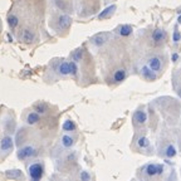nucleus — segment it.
<instances>
[{
	"instance_id": "1",
	"label": "nucleus",
	"mask_w": 181,
	"mask_h": 181,
	"mask_svg": "<svg viewBox=\"0 0 181 181\" xmlns=\"http://www.w3.org/2000/svg\"><path fill=\"white\" fill-rule=\"evenodd\" d=\"M28 174H29V177L32 179V180L39 181L43 177V175H44V166H43V164H40V162L32 164V165L29 166V169H28Z\"/></svg>"
},
{
	"instance_id": "2",
	"label": "nucleus",
	"mask_w": 181,
	"mask_h": 181,
	"mask_svg": "<svg viewBox=\"0 0 181 181\" xmlns=\"http://www.w3.org/2000/svg\"><path fill=\"white\" fill-rule=\"evenodd\" d=\"M37 154H38V152H37V150H35L33 146H25V147H21V148H19V151L16 152L19 160H28V159L35 157Z\"/></svg>"
},
{
	"instance_id": "3",
	"label": "nucleus",
	"mask_w": 181,
	"mask_h": 181,
	"mask_svg": "<svg viewBox=\"0 0 181 181\" xmlns=\"http://www.w3.org/2000/svg\"><path fill=\"white\" fill-rule=\"evenodd\" d=\"M19 38H20V40H21L23 43H25V44H32V43L34 42V39H35V35H34V33L30 32V30L24 29L23 32L19 34Z\"/></svg>"
},
{
	"instance_id": "4",
	"label": "nucleus",
	"mask_w": 181,
	"mask_h": 181,
	"mask_svg": "<svg viewBox=\"0 0 181 181\" xmlns=\"http://www.w3.org/2000/svg\"><path fill=\"white\" fill-rule=\"evenodd\" d=\"M14 147V142H13V138L10 136H4L2 138V141H0V150L2 151H10L13 150Z\"/></svg>"
},
{
	"instance_id": "5",
	"label": "nucleus",
	"mask_w": 181,
	"mask_h": 181,
	"mask_svg": "<svg viewBox=\"0 0 181 181\" xmlns=\"http://www.w3.org/2000/svg\"><path fill=\"white\" fill-rule=\"evenodd\" d=\"M166 32L164 29H155L152 34H151V38H152V40L155 43H160V42H164L166 39Z\"/></svg>"
},
{
	"instance_id": "6",
	"label": "nucleus",
	"mask_w": 181,
	"mask_h": 181,
	"mask_svg": "<svg viewBox=\"0 0 181 181\" xmlns=\"http://www.w3.org/2000/svg\"><path fill=\"white\" fill-rule=\"evenodd\" d=\"M108 37H109L108 33H100V34H96V35L92 38V43H93L95 45H97V47H101V45H103V44L107 42Z\"/></svg>"
},
{
	"instance_id": "7",
	"label": "nucleus",
	"mask_w": 181,
	"mask_h": 181,
	"mask_svg": "<svg viewBox=\"0 0 181 181\" xmlns=\"http://www.w3.org/2000/svg\"><path fill=\"white\" fill-rule=\"evenodd\" d=\"M71 24H72V19H71V16H68V15H60V16L58 18V26H59L60 29H63V30L69 29Z\"/></svg>"
},
{
	"instance_id": "8",
	"label": "nucleus",
	"mask_w": 181,
	"mask_h": 181,
	"mask_svg": "<svg viewBox=\"0 0 181 181\" xmlns=\"http://www.w3.org/2000/svg\"><path fill=\"white\" fill-rule=\"evenodd\" d=\"M141 73H142L143 78H145V79H147V81H155V79H156V72H154V71L151 69L148 66L142 67Z\"/></svg>"
},
{
	"instance_id": "9",
	"label": "nucleus",
	"mask_w": 181,
	"mask_h": 181,
	"mask_svg": "<svg viewBox=\"0 0 181 181\" xmlns=\"http://www.w3.org/2000/svg\"><path fill=\"white\" fill-rule=\"evenodd\" d=\"M133 121L137 125H143L147 121V113L145 111H142V109L136 111L135 114H133Z\"/></svg>"
},
{
	"instance_id": "10",
	"label": "nucleus",
	"mask_w": 181,
	"mask_h": 181,
	"mask_svg": "<svg viewBox=\"0 0 181 181\" xmlns=\"http://www.w3.org/2000/svg\"><path fill=\"white\" fill-rule=\"evenodd\" d=\"M148 67L154 72H160L161 71V60L159 57H152L148 60Z\"/></svg>"
},
{
	"instance_id": "11",
	"label": "nucleus",
	"mask_w": 181,
	"mask_h": 181,
	"mask_svg": "<svg viewBox=\"0 0 181 181\" xmlns=\"http://www.w3.org/2000/svg\"><path fill=\"white\" fill-rule=\"evenodd\" d=\"M117 33L121 35V37H128L132 34V26L128 25V24H123L117 28Z\"/></svg>"
},
{
	"instance_id": "12",
	"label": "nucleus",
	"mask_w": 181,
	"mask_h": 181,
	"mask_svg": "<svg viewBox=\"0 0 181 181\" xmlns=\"http://www.w3.org/2000/svg\"><path fill=\"white\" fill-rule=\"evenodd\" d=\"M117 9V7L116 5H111V7H107L104 10H102L100 14H98V19L100 20H103V19H107V18H109L113 13H114V10Z\"/></svg>"
},
{
	"instance_id": "13",
	"label": "nucleus",
	"mask_w": 181,
	"mask_h": 181,
	"mask_svg": "<svg viewBox=\"0 0 181 181\" xmlns=\"http://www.w3.org/2000/svg\"><path fill=\"white\" fill-rule=\"evenodd\" d=\"M127 77V72L125 69H117L113 74V81L116 83H121V82H123Z\"/></svg>"
},
{
	"instance_id": "14",
	"label": "nucleus",
	"mask_w": 181,
	"mask_h": 181,
	"mask_svg": "<svg viewBox=\"0 0 181 181\" xmlns=\"http://www.w3.org/2000/svg\"><path fill=\"white\" fill-rule=\"evenodd\" d=\"M39 121H40V113H38V112H30L26 116V122L29 125H35Z\"/></svg>"
},
{
	"instance_id": "15",
	"label": "nucleus",
	"mask_w": 181,
	"mask_h": 181,
	"mask_svg": "<svg viewBox=\"0 0 181 181\" xmlns=\"http://www.w3.org/2000/svg\"><path fill=\"white\" fill-rule=\"evenodd\" d=\"M58 72L62 76H69L71 69H69V62H62L58 67Z\"/></svg>"
},
{
	"instance_id": "16",
	"label": "nucleus",
	"mask_w": 181,
	"mask_h": 181,
	"mask_svg": "<svg viewBox=\"0 0 181 181\" xmlns=\"http://www.w3.org/2000/svg\"><path fill=\"white\" fill-rule=\"evenodd\" d=\"M146 175L148 177H154L157 175V165L156 164H148L146 166Z\"/></svg>"
},
{
	"instance_id": "17",
	"label": "nucleus",
	"mask_w": 181,
	"mask_h": 181,
	"mask_svg": "<svg viewBox=\"0 0 181 181\" xmlns=\"http://www.w3.org/2000/svg\"><path fill=\"white\" fill-rule=\"evenodd\" d=\"M62 145H63L66 148H71V147L74 145L73 137H71V136H68V135H63V136H62Z\"/></svg>"
},
{
	"instance_id": "18",
	"label": "nucleus",
	"mask_w": 181,
	"mask_h": 181,
	"mask_svg": "<svg viewBox=\"0 0 181 181\" xmlns=\"http://www.w3.org/2000/svg\"><path fill=\"white\" fill-rule=\"evenodd\" d=\"M62 128H63V131H74L76 130V123L72 119H67L62 125Z\"/></svg>"
},
{
	"instance_id": "19",
	"label": "nucleus",
	"mask_w": 181,
	"mask_h": 181,
	"mask_svg": "<svg viewBox=\"0 0 181 181\" xmlns=\"http://www.w3.org/2000/svg\"><path fill=\"white\" fill-rule=\"evenodd\" d=\"M8 24H9V26H10L12 29H15V28L18 26V24H19L18 16H16V15H9V16H8Z\"/></svg>"
},
{
	"instance_id": "20",
	"label": "nucleus",
	"mask_w": 181,
	"mask_h": 181,
	"mask_svg": "<svg viewBox=\"0 0 181 181\" xmlns=\"http://www.w3.org/2000/svg\"><path fill=\"white\" fill-rule=\"evenodd\" d=\"M34 109H35V112H38V113H44V112H47V109H48V104H47L45 102H39V103H37V104L34 106Z\"/></svg>"
},
{
	"instance_id": "21",
	"label": "nucleus",
	"mask_w": 181,
	"mask_h": 181,
	"mask_svg": "<svg viewBox=\"0 0 181 181\" xmlns=\"http://www.w3.org/2000/svg\"><path fill=\"white\" fill-rule=\"evenodd\" d=\"M7 176L9 179H20L21 177V171L20 170H8Z\"/></svg>"
},
{
	"instance_id": "22",
	"label": "nucleus",
	"mask_w": 181,
	"mask_h": 181,
	"mask_svg": "<svg viewBox=\"0 0 181 181\" xmlns=\"http://www.w3.org/2000/svg\"><path fill=\"white\" fill-rule=\"evenodd\" d=\"M165 154H166V156H167L169 159L175 157V155H176V148H175V146H174V145H169V146L166 147Z\"/></svg>"
},
{
	"instance_id": "23",
	"label": "nucleus",
	"mask_w": 181,
	"mask_h": 181,
	"mask_svg": "<svg viewBox=\"0 0 181 181\" xmlns=\"http://www.w3.org/2000/svg\"><path fill=\"white\" fill-rule=\"evenodd\" d=\"M137 145H138V147H141V148H147V147L150 146V140H148L147 137L142 136V137H140V138H138Z\"/></svg>"
},
{
	"instance_id": "24",
	"label": "nucleus",
	"mask_w": 181,
	"mask_h": 181,
	"mask_svg": "<svg viewBox=\"0 0 181 181\" xmlns=\"http://www.w3.org/2000/svg\"><path fill=\"white\" fill-rule=\"evenodd\" d=\"M72 58H73L74 62H79V60H82V58H83V50L82 49L74 50L73 54H72Z\"/></svg>"
},
{
	"instance_id": "25",
	"label": "nucleus",
	"mask_w": 181,
	"mask_h": 181,
	"mask_svg": "<svg viewBox=\"0 0 181 181\" xmlns=\"http://www.w3.org/2000/svg\"><path fill=\"white\" fill-rule=\"evenodd\" d=\"M69 69H71V74L76 76V74H77V72H78V66H77V62H74V60L69 62Z\"/></svg>"
},
{
	"instance_id": "26",
	"label": "nucleus",
	"mask_w": 181,
	"mask_h": 181,
	"mask_svg": "<svg viewBox=\"0 0 181 181\" xmlns=\"http://www.w3.org/2000/svg\"><path fill=\"white\" fill-rule=\"evenodd\" d=\"M172 40H174V43H177V42H180V40H181V35H180V32L177 30V28H175V30H174Z\"/></svg>"
},
{
	"instance_id": "27",
	"label": "nucleus",
	"mask_w": 181,
	"mask_h": 181,
	"mask_svg": "<svg viewBox=\"0 0 181 181\" xmlns=\"http://www.w3.org/2000/svg\"><path fill=\"white\" fill-rule=\"evenodd\" d=\"M79 177H81V180H89V179H90V175H89L87 171H82Z\"/></svg>"
},
{
	"instance_id": "28",
	"label": "nucleus",
	"mask_w": 181,
	"mask_h": 181,
	"mask_svg": "<svg viewBox=\"0 0 181 181\" xmlns=\"http://www.w3.org/2000/svg\"><path fill=\"white\" fill-rule=\"evenodd\" d=\"M164 170H165L164 165H157V175H161L164 172Z\"/></svg>"
},
{
	"instance_id": "29",
	"label": "nucleus",
	"mask_w": 181,
	"mask_h": 181,
	"mask_svg": "<svg viewBox=\"0 0 181 181\" xmlns=\"http://www.w3.org/2000/svg\"><path fill=\"white\" fill-rule=\"evenodd\" d=\"M177 59H179V54H177V53H174V54H172V62H176Z\"/></svg>"
},
{
	"instance_id": "30",
	"label": "nucleus",
	"mask_w": 181,
	"mask_h": 181,
	"mask_svg": "<svg viewBox=\"0 0 181 181\" xmlns=\"http://www.w3.org/2000/svg\"><path fill=\"white\" fill-rule=\"evenodd\" d=\"M177 23L181 24V15H179V18H177Z\"/></svg>"
},
{
	"instance_id": "31",
	"label": "nucleus",
	"mask_w": 181,
	"mask_h": 181,
	"mask_svg": "<svg viewBox=\"0 0 181 181\" xmlns=\"http://www.w3.org/2000/svg\"><path fill=\"white\" fill-rule=\"evenodd\" d=\"M179 93H180V96H181V89H180V92H179Z\"/></svg>"
}]
</instances>
